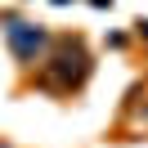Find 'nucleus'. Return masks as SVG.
Here are the masks:
<instances>
[{"instance_id":"1","label":"nucleus","mask_w":148,"mask_h":148,"mask_svg":"<svg viewBox=\"0 0 148 148\" xmlns=\"http://www.w3.org/2000/svg\"><path fill=\"white\" fill-rule=\"evenodd\" d=\"M9 45L27 58V54H36V49L45 45V32H40V27H27V23H14V27H9Z\"/></svg>"}]
</instances>
